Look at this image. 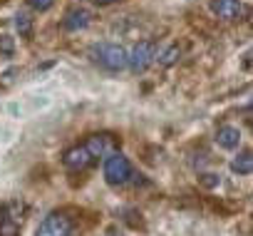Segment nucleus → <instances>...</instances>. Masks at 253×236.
Listing matches in <instances>:
<instances>
[{"label": "nucleus", "mask_w": 253, "mask_h": 236, "mask_svg": "<svg viewBox=\"0 0 253 236\" xmlns=\"http://www.w3.org/2000/svg\"><path fill=\"white\" fill-rule=\"evenodd\" d=\"M104 179H107V184H112V187L126 184V182L132 179V164H129V159L122 157L119 152L109 154V157L104 159Z\"/></svg>", "instance_id": "1"}, {"label": "nucleus", "mask_w": 253, "mask_h": 236, "mask_svg": "<svg viewBox=\"0 0 253 236\" xmlns=\"http://www.w3.org/2000/svg\"><path fill=\"white\" fill-rule=\"evenodd\" d=\"M35 236H75V226H72V221L65 214L52 211V214H47L40 221Z\"/></svg>", "instance_id": "2"}, {"label": "nucleus", "mask_w": 253, "mask_h": 236, "mask_svg": "<svg viewBox=\"0 0 253 236\" xmlns=\"http://www.w3.org/2000/svg\"><path fill=\"white\" fill-rule=\"evenodd\" d=\"M94 52H97L94 60L109 72H119L126 67V50L122 45H99L94 47Z\"/></svg>", "instance_id": "3"}, {"label": "nucleus", "mask_w": 253, "mask_h": 236, "mask_svg": "<svg viewBox=\"0 0 253 236\" xmlns=\"http://www.w3.org/2000/svg\"><path fill=\"white\" fill-rule=\"evenodd\" d=\"M154 57H157V47H154V43L152 40H142V43H137L134 45V50L126 55V65L132 67V72H144L152 62H154Z\"/></svg>", "instance_id": "4"}, {"label": "nucleus", "mask_w": 253, "mask_h": 236, "mask_svg": "<svg viewBox=\"0 0 253 236\" xmlns=\"http://www.w3.org/2000/svg\"><path fill=\"white\" fill-rule=\"evenodd\" d=\"M117 137H112V135H92L87 142H84V147H87V152L92 154V159L94 157H109V154H114V149H117Z\"/></svg>", "instance_id": "5"}, {"label": "nucleus", "mask_w": 253, "mask_h": 236, "mask_svg": "<svg viewBox=\"0 0 253 236\" xmlns=\"http://www.w3.org/2000/svg\"><path fill=\"white\" fill-rule=\"evenodd\" d=\"M62 164H65L67 169L82 172V169H87V167L92 164V154L87 152V147H84V144H77V147H72V149H67V152H65Z\"/></svg>", "instance_id": "6"}, {"label": "nucleus", "mask_w": 253, "mask_h": 236, "mask_svg": "<svg viewBox=\"0 0 253 236\" xmlns=\"http://www.w3.org/2000/svg\"><path fill=\"white\" fill-rule=\"evenodd\" d=\"M211 13L221 20H233L241 13V0H211L209 3Z\"/></svg>", "instance_id": "7"}, {"label": "nucleus", "mask_w": 253, "mask_h": 236, "mask_svg": "<svg viewBox=\"0 0 253 236\" xmlns=\"http://www.w3.org/2000/svg\"><path fill=\"white\" fill-rule=\"evenodd\" d=\"M89 25V13L84 8H72L67 10L65 20H62V28L70 30V33H77V30H84Z\"/></svg>", "instance_id": "8"}, {"label": "nucleus", "mask_w": 253, "mask_h": 236, "mask_svg": "<svg viewBox=\"0 0 253 236\" xmlns=\"http://www.w3.org/2000/svg\"><path fill=\"white\" fill-rule=\"evenodd\" d=\"M216 144L221 147V149H236L238 144H241V130L238 127H221L218 132H216Z\"/></svg>", "instance_id": "9"}, {"label": "nucleus", "mask_w": 253, "mask_h": 236, "mask_svg": "<svg viewBox=\"0 0 253 236\" xmlns=\"http://www.w3.org/2000/svg\"><path fill=\"white\" fill-rule=\"evenodd\" d=\"M231 167H233V172H238V174H246V177H248V174L253 172V154H251L248 149H246V152H241V154L233 159V164H231Z\"/></svg>", "instance_id": "10"}, {"label": "nucleus", "mask_w": 253, "mask_h": 236, "mask_svg": "<svg viewBox=\"0 0 253 236\" xmlns=\"http://www.w3.org/2000/svg\"><path fill=\"white\" fill-rule=\"evenodd\" d=\"M18 226V216H10L8 209H0V236H13Z\"/></svg>", "instance_id": "11"}, {"label": "nucleus", "mask_w": 253, "mask_h": 236, "mask_svg": "<svg viewBox=\"0 0 253 236\" xmlns=\"http://www.w3.org/2000/svg\"><path fill=\"white\" fill-rule=\"evenodd\" d=\"M15 28H18L20 38H30L33 35V18L28 13H18L15 15Z\"/></svg>", "instance_id": "12"}, {"label": "nucleus", "mask_w": 253, "mask_h": 236, "mask_svg": "<svg viewBox=\"0 0 253 236\" xmlns=\"http://www.w3.org/2000/svg\"><path fill=\"white\" fill-rule=\"evenodd\" d=\"M176 60H179V45H171V47L162 55V60H159V62H162L164 67H169V65H174Z\"/></svg>", "instance_id": "13"}, {"label": "nucleus", "mask_w": 253, "mask_h": 236, "mask_svg": "<svg viewBox=\"0 0 253 236\" xmlns=\"http://www.w3.org/2000/svg\"><path fill=\"white\" fill-rule=\"evenodd\" d=\"M0 52L3 55H13L15 52V43L10 35H0Z\"/></svg>", "instance_id": "14"}, {"label": "nucleus", "mask_w": 253, "mask_h": 236, "mask_svg": "<svg viewBox=\"0 0 253 236\" xmlns=\"http://www.w3.org/2000/svg\"><path fill=\"white\" fill-rule=\"evenodd\" d=\"M28 5L33 10H38V13H45V10H50L55 5V0H28Z\"/></svg>", "instance_id": "15"}, {"label": "nucleus", "mask_w": 253, "mask_h": 236, "mask_svg": "<svg viewBox=\"0 0 253 236\" xmlns=\"http://www.w3.org/2000/svg\"><path fill=\"white\" fill-rule=\"evenodd\" d=\"M201 182H204L206 187H216V184H218V177H216V174H204Z\"/></svg>", "instance_id": "16"}, {"label": "nucleus", "mask_w": 253, "mask_h": 236, "mask_svg": "<svg viewBox=\"0 0 253 236\" xmlns=\"http://www.w3.org/2000/svg\"><path fill=\"white\" fill-rule=\"evenodd\" d=\"M97 5H112V3H119V0H94Z\"/></svg>", "instance_id": "17"}]
</instances>
